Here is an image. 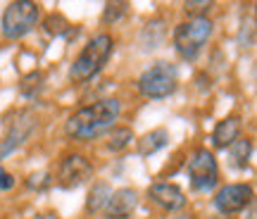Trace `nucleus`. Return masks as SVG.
<instances>
[{
	"instance_id": "obj_11",
	"label": "nucleus",
	"mask_w": 257,
	"mask_h": 219,
	"mask_svg": "<svg viewBox=\"0 0 257 219\" xmlns=\"http://www.w3.org/2000/svg\"><path fill=\"white\" fill-rule=\"evenodd\" d=\"M138 205V193L136 188H117L112 191L110 200L102 210V217L105 219H128L134 214Z\"/></svg>"
},
{
	"instance_id": "obj_12",
	"label": "nucleus",
	"mask_w": 257,
	"mask_h": 219,
	"mask_svg": "<svg viewBox=\"0 0 257 219\" xmlns=\"http://www.w3.org/2000/svg\"><path fill=\"white\" fill-rule=\"evenodd\" d=\"M240 129H243V124H240V117H236V115H229V117L219 119L214 131H212V138H210L212 148L226 150V148L240 136Z\"/></svg>"
},
{
	"instance_id": "obj_2",
	"label": "nucleus",
	"mask_w": 257,
	"mask_h": 219,
	"mask_svg": "<svg viewBox=\"0 0 257 219\" xmlns=\"http://www.w3.org/2000/svg\"><path fill=\"white\" fill-rule=\"evenodd\" d=\"M114 53V41L110 34H98L93 36L86 46L81 48V53L74 57L72 67H69V81L72 83H88L95 79L100 69L107 64V60Z\"/></svg>"
},
{
	"instance_id": "obj_16",
	"label": "nucleus",
	"mask_w": 257,
	"mask_h": 219,
	"mask_svg": "<svg viewBox=\"0 0 257 219\" xmlns=\"http://www.w3.org/2000/svg\"><path fill=\"white\" fill-rule=\"evenodd\" d=\"M131 141H134V131L128 127H114L107 131V150L112 153H121L124 148L131 146Z\"/></svg>"
},
{
	"instance_id": "obj_10",
	"label": "nucleus",
	"mask_w": 257,
	"mask_h": 219,
	"mask_svg": "<svg viewBox=\"0 0 257 219\" xmlns=\"http://www.w3.org/2000/svg\"><path fill=\"white\" fill-rule=\"evenodd\" d=\"M148 198L167 212H176L186 207V193L181 186L169 181H157L148 188Z\"/></svg>"
},
{
	"instance_id": "obj_9",
	"label": "nucleus",
	"mask_w": 257,
	"mask_h": 219,
	"mask_svg": "<svg viewBox=\"0 0 257 219\" xmlns=\"http://www.w3.org/2000/svg\"><path fill=\"white\" fill-rule=\"evenodd\" d=\"M93 176V164L88 162V157L79 155V153H72L67 155L60 162V169H57V186L64 188V191H74Z\"/></svg>"
},
{
	"instance_id": "obj_1",
	"label": "nucleus",
	"mask_w": 257,
	"mask_h": 219,
	"mask_svg": "<svg viewBox=\"0 0 257 219\" xmlns=\"http://www.w3.org/2000/svg\"><path fill=\"white\" fill-rule=\"evenodd\" d=\"M121 115V105L117 98H100V100L83 105L67 119V134L74 141H93L114 129Z\"/></svg>"
},
{
	"instance_id": "obj_8",
	"label": "nucleus",
	"mask_w": 257,
	"mask_h": 219,
	"mask_svg": "<svg viewBox=\"0 0 257 219\" xmlns=\"http://www.w3.org/2000/svg\"><path fill=\"white\" fill-rule=\"evenodd\" d=\"M255 202V193L250 183H226L214 195V207L219 214H236Z\"/></svg>"
},
{
	"instance_id": "obj_15",
	"label": "nucleus",
	"mask_w": 257,
	"mask_h": 219,
	"mask_svg": "<svg viewBox=\"0 0 257 219\" xmlns=\"http://www.w3.org/2000/svg\"><path fill=\"white\" fill-rule=\"evenodd\" d=\"M250 155H252V141H250V138H236L229 146L231 164H233L236 169H245L250 164Z\"/></svg>"
},
{
	"instance_id": "obj_19",
	"label": "nucleus",
	"mask_w": 257,
	"mask_h": 219,
	"mask_svg": "<svg viewBox=\"0 0 257 219\" xmlns=\"http://www.w3.org/2000/svg\"><path fill=\"white\" fill-rule=\"evenodd\" d=\"M43 27H46V34H50V36H62V34L69 31L72 24H69L62 15H50V17H46Z\"/></svg>"
},
{
	"instance_id": "obj_14",
	"label": "nucleus",
	"mask_w": 257,
	"mask_h": 219,
	"mask_svg": "<svg viewBox=\"0 0 257 219\" xmlns=\"http://www.w3.org/2000/svg\"><path fill=\"white\" fill-rule=\"evenodd\" d=\"M112 195V186L110 183H93V188L88 191V198H86V210L93 212V214H102L105 205Z\"/></svg>"
},
{
	"instance_id": "obj_24",
	"label": "nucleus",
	"mask_w": 257,
	"mask_h": 219,
	"mask_svg": "<svg viewBox=\"0 0 257 219\" xmlns=\"http://www.w3.org/2000/svg\"><path fill=\"white\" fill-rule=\"evenodd\" d=\"M248 219H255V207H252V205H250V217Z\"/></svg>"
},
{
	"instance_id": "obj_5",
	"label": "nucleus",
	"mask_w": 257,
	"mask_h": 219,
	"mask_svg": "<svg viewBox=\"0 0 257 219\" xmlns=\"http://www.w3.org/2000/svg\"><path fill=\"white\" fill-rule=\"evenodd\" d=\"M179 86V72L172 62H160L150 64L146 72L138 76V91L143 98H150V100H162V98H169L172 93L176 91Z\"/></svg>"
},
{
	"instance_id": "obj_20",
	"label": "nucleus",
	"mask_w": 257,
	"mask_h": 219,
	"mask_svg": "<svg viewBox=\"0 0 257 219\" xmlns=\"http://www.w3.org/2000/svg\"><path fill=\"white\" fill-rule=\"evenodd\" d=\"M53 186V174L50 172H34V174H29V179H27V188L29 191H46V188H50Z\"/></svg>"
},
{
	"instance_id": "obj_17",
	"label": "nucleus",
	"mask_w": 257,
	"mask_h": 219,
	"mask_svg": "<svg viewBox=\"0 0 257 219\" xmlns=\"http://www.w3.org/2000/svg\"><path fill=\"white\" fill-rule=\"evenodd\" d=\"M43 91V74L41 72H31L27 74L24 79H22V83H19V93L24 95V98H36L38 93Z\"/></svg>"
},
{
	"instance_id": "obj_7",
	"label": "nucleus",
	"mask_w": 257,
	"mask_h": 219,
	"mask_svg": "<svg viewBox=\"0 0 257 219\" xmlns=\"http://www.w3.org/2000/svg\"><path fill=\"white\" fill-rule=\"evenodd\" d=\"M188 181L195 193H207L212 191L217 181H219V167L217 160L207 148H198L188 160Z\"/></svg>"
},
{
	"instance_id": "obj_4",
	"label": "nucleus",
	"mask_w": 257,
	"mask_h": 219,
	"mask_svg": "<svg viewBox=\"0 0 257 219\" xmlns=\"http://www.w3.org/2000/svg\"><path fill=\"white\" fill-rule=\"evenodd\" d=\"M214 24L207 17L198 19H186L181 24H176L174 29V48L176 53L184 60H195L202 53V48L207 46V41L212 38Z\"/></svg>"
},
{
	"instance_id": "obj_13",
	"label": "nucleus",
	"mask_w": 257,
	"mask_h": 219,
	"mask_svg": "<svg viewBox=\"0 0 257 219\" xmlns=\"http://www.w3.org/2000/svg\"><path fill=\"white\" fill-rule=\"evenodd\" d=\"M167 146H169V131L167 129H153V131H148L146 136L138 141V153L143 157H148V155H155L157 150H162Z\"/></svg>"
},
{
	"instance_id": "obj_23",
	"label": "nucleus",
	"mask_w": 257,
	"mask_h": 219,
	"mask_svg": "<svg viewBox=\"0 0 257 219\" xmlns=\"http://www.w3.org/2000/svg\"><path fill=\"white\" fill-rule=\"evenodd\" d=\"M36 219H60V214H55V212H46V214H38Z\"/></svg>"
},
{
	"instance_id": "obj_6",
	"label": "nucleus",
	"mask_w": 257,
	"mask_h": 219,
	"mask_svg": "<svg viewBox=\"0 0 257 219\" xmlns=\"http://www.w3.org/2000/svg\"><path fill=\"white\" fill-rule=\"evenodd\" d=\"M36 127H38V117L34 110L24 107L12 112V117L8 119V127H5V136L0 141V160L24 146L31 138V134L36 131Z\"/></svg>"
},
{
	"instance_id": "obj_18",
	"label": "nucleus",
	"mask_w": 257,
	"mask_h": 219,
	"mask_svg": "<svg viewBox=\"0 0 257 219\" xmlns=\"http://www.w3.org/2000/svg\"><path fill=\"white\" fill-rule=\"evenodd\" d=\"M128 8H131V5H128V3H107V5H105V10H102V24H114V22H117V19H121L124 17V15H126L128 12Z\"/></svg>"
},
{
	"instance_id": "obj_3",
	"label": "nucleus",
	"mask_w": 257,
	"mask_h": 219,
	"mask_svg": "<svg viewBox=\"0 0 257 219\" xmlns=\"http://www.w3.org/2000/svg\"><path fill=\"white\" fill-rule=\"evenodd\" d=\"M38 19H41V5L38 3L15 0L3 12L0 31H3V36L8 41H17V38H24L38 27Z\"/></svg>"
},
{
	"instance_id": "obj_22",
	"label": "nucleus",
	"mask_w": 257,
	"mask_h": 219,
	"mask_svg": "<svg viewBox=\"0 0 257 219\" xmlns=\"http://www.w3.org/2000/svg\"><path fill=\"white\" fill-rule=\"evenodd\" d=\"M12 186H15V176L5 167H0V191H10Z\"/></svg>"
},
{
	"instance_id": "obj_21",
	"label": "nucleus",
	"mask_w": 257,
	"mask_h": 219,
	"mask_svg": "<svg viewBox=\"0 0 257 219\" xmlns=\"http://www.w3.org/2000/svg\"><path fill=\"white\" fill-rule=\"evenodd\" d=\"M214 8V3L207 0H195V3H184V12L188 15V19H198V17H207V12Z\"/></svg>"
}]
</instances>
